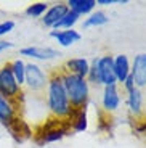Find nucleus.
<instances>
[{"instance_id": "f257e3e1", "label": "nucleus", "mask_w": 146, "mask_h": 148, "mask_svg": "<svg viewBox=\"0 0 146 148\" xmlns=\"http://www.w3.org/2000/svg\"><path fill=\"white\" fill-rule=\"evenodd\" d=\"M48 108L56 118H68L72 111L61 76H53L48 81Z\"/></svg>"}, {"instance_id": "f03ea898", "label": "nucleus", "mask_w": 146, "mask_h": 148, "mask_svg": "<svg viewBox=\"0 0 146 148\" xmlns=\"http://www.w3.org/2000/svg\"><path fill=\"white\" fill-rule=\"evenodd\" d=\"M63 85L66 89L68 98H69L71 106L74 108H82L88 98V84L84 77H79L76 74L66 73L61 76Z\"/></svg>"}, {"instance_id": "7ed1b4c3", "label": "nucleus", "mask_w": 146, "mask_h": 148, "mask_svg": "<svg viewBox=\"0 0 146 148\" xmlns=\"http://www.w3.org/2000/svg\"><path fill=\"white\" fill-rule=\"evenodd\" d=\"M88 74H90L91 81L104 84V87L116 85L117 79H116V74H114V58L113 56H101V58L95 60Z\"/></svg>"}, {"instance_id": "20e7f679", "label": "nucleus", "mask_w": 146, "mask_h": 148, "mask_svg": "<svg viewBox=\"0 0 146 148\" xmlns=\"http://www.w3.org/2000/svg\"><path fill=\"white\" fill-rule=\"evenodd\" d=\"M0 95H3L5 98L13 101H18L21 95H24V93H21V87L18 85L15 76L11 73L10 63L0 68Z\"/></svg>"}, {"instance_id": "39448f33", "label": "nucleus", "mask_w": 146, "mask_h": 148, "mask_svg": "<svg viewBox=\"0 0 146 148\" xmlns=\"http://www.w3.org/2000/svg\"><path fill=\"white\" fill-rule=\"evenodd\" d=\"M24 84H27L31 90L37 92V90H42L45 87L47 82V76L44 74L42 68L35 63H29L26 64V76H24Z\"/></svg>"}, {"instance_id": "423d86ee", "label": "nucleus", "mask_w": 146, "mask_h": 148, "mask_svg": "<svg viewBox=\"0 0 146 148\" xmlns=\"http://www.w3.org/2000/svg\"><path fill=\"white\" fill-rule=\"evenodd\" d=\"M18 101L8 100L3 95H0V124L8 127L13 119L18 118Z\"/></svg>"}, {"instance_id": "0eeeda50", "label": "nucleus", "mask_w": 146, "mask_h": 148, "mask_svg": "<svg viewBox=\"0 0 146 148\" xmlns=\"http://www.w3.org/2000/svg\"><path fill=\"white\" fill-rule=\"evenodd\" d=\"M130 76L135 82V87H145L146 85V53H140L135 56L133 68L130 69Z\"/></svg>"}, {"instance_id": "6e6552de", "label": "nucleus", "mask_w": 146, "mask_h": 148, "mask_svg": "<svg viewBox=\"0 0 146 148\" xmlns=\"http://www.w3.org/2000/svg\"><path fill=\"white\" fill-rule=\"evenodd\" d=\"M7 129L10 130V134L13 135V138H15L16 142H24L32 135V130H31V127L27 126V122L23 121L19 116L13 119V122H11Z\"/></svg>"}, {"instance_id": "1a4fd4ad", "label": "nucleus", "mask_w": 146, "mask_h": 148, "mask_svg": "<svg viewBox=\"0 0 146 148\" xmlns=\"http://www.w3.org/2000/svg\"><path fill=\"white\" fill-rule=\"evenodd\" d=\"M21 55L45 61V60H51L55 56H58V52L50 47H26V48H21Z\"/></svg>"}, {"instance_id": "9d476101", "label": "nucleus", "mask_w": 146, "mask_h": 148, "mask_svg": "<svg viewBox=\"0 0 146 148\" xmlns=\"http://www.w3.org/2000/svg\"><path fill=\"white\" fill-rule=\"evenodd\" d=\"M68 11H69L68 5H63V3L53 5L51 8H48V10L45 11V18H42V21H44L45 26H51V27H53L56 23H58L59 19L68 13Z\"/></svg>"}, {"instance_id": "9b49d317", "label": "nucleus", "mask_w": 146, "mask_h": 148, "mask_svg": "<svg viewBox=\"0 0 146 148\" xmlns=\"http://www.w3.org/2000/svg\"><path fill=\"white\" fill-rule=\"evenodd\" d=\"M121 103V97H119V92H117L116 85H108L104 87V93H103V106H104L106 111H114L117 110Z\"/></svg>"}, {"instance_id": "f8f14e48", "label": "nucleus", "mask_w": 146, "mask_h": 148, "mask_svg": "<svg viewBox=\"0 0 146 148\" xmlns=\"http://www.w3.org/2000/svg\"><path fill=\"white\" fill-rule=\"evenodd\" d=\"M50 37L56 39L59 45L63 47H69L72 45L74 42L81 40V34L77 31H72V29H66V31H51L50 32Z\"/></svg>"}, {"instance_id": "ddd939ff", "label": "nucleus", "mask_w": 146, "mask_h": 148, "mask_svg": "<svg viewBox=\"0 0 146 148\" xmlns=\"http://www.w3.org/2000/svg\"><path fill=\"white\" fill-rule=\"evenodd\" d=\"M114 74L117 82H125V79L130 76V64L125 55H117L114 58Z\"/></svg>"}, {"instance_id": "4468645a", "label": "nucleus", "mask_w": 146, "mask_h": 148, "mask_svg": "<svg viewBox=\"0 0 146 148\" xmlns=\"http://www.w3.org/2000/svg\"><path fill=\"white\" fill-rule=\"evenodd\" d=\"M66 66L69 68L71 74H76V76L84 77V79L88 74V71H90V64H88V61L85 58H72L66 63Z\"/></svg>"}, {"instance_id": "2eb2a0df", "label": "nucleus", "mask_w": 146, "mask_h": 148, "mask_svg": "<svg viewBox=\"0 0 146 148\" xmlns=\"http://www.w3.org/2000/svg\"><path fill=\"white\" fill-rule=\"evenodd\" d=\"M96 2L95 0H69L68 2V8L77 15H85V13H90L93 8H95Z\"/></svg>"}, {"instance_id": "dca6fc26", "label": "nucleus", "mask_w": 146, "mask_h": 148, "mask_svg": "<svg viewBox=\"0 0 146 148\" xmlns=\"http://www.w3.org/2000/svg\"><path fill=\"white\" fill-rule=\"evenodd\" d=\"M128 92V98H127V103H128V108L133 114H140V111H141V93L136 87L133 89L127 90Z\"/></svg>"}, {"instance_id": "f3484780", "label": "nucleus", "mask_w": 146, "mask_h": 148, "mask_svg": "<svg viewBox=\"0 0 146 148\" xmlns=\"http://www.w3.org/2000/svg\"><path fill=\"white\" fill-rule=\"evenodd\" d=\"M10 68H11V73H13V76H15L16 82H18V85L21 87L23 84H24V76H26V63L23 61V60H15V61H11L10 63Z\"/></svg>"}, {"instance_id": "a211bd4d", "label": "nucleus", "mask_w": 146, "mask_h": 148, "mask_svg": "<svg viewBox=\"0 0 146 148\" xmlns=\"http://www.w3.org/2000/svg\"><path fill=\"white\" fill-rule=\"evenodd\" d=\"M77 21H79V15L69 10L61 19H59L58 23H56L53 27H56V29H58V27H66V29H71V27H72Z\"/></svg>"}, {"instance_id": "6ab92c4d", "label": "nucleus", "mask_w": 146, "mask_h": 148, "mask_svg": "<svg viewBox=\"0 0 146 148\" xmlns=\"http://www.w3.org/2000/svg\"><path fill=\"white\" fill-rule=\"evenodd\" d=\"M108 23V16L103 13V11H96L90 18H87L84 21V27H91V26H103Z\"/></svg>"}, {"instance_id": "aec40b11", "label": "nucleus", "mask_w": 146, "mask_h": 148, "mask_svg": "<svg viewBox=\"0 0 146 148\" xmlns=\"http://www.w3.org/2000/svg\"><path fill=\"white\" fill-rule=\"evenodd\" d=\"M47 10H48L47 3H44V2H37V3H32V5H29V7H27L26 15L32 16V18H39V16H42Z\"/></svg>"}, {"instance_id": "412c9836", "label": "nucleus", "mask_w": 146, "mask_h": 148, "mask_svg": "<svg viewBox=\"0 0 146 148\" xmlns=\"http://www.w3.org/2000/svg\"><path fill=\"white\" fill-rule=\"evenodd\" d=\"M13 27H15V23L13 21H3V23H0V37L2 36H5V34H8V32H11L13 31Z\"/></svg>"}, {"instance_id": "4be33fe9", "label": "nucleus", "mask_w": 146, "mask_h": 148, "mask_svg": "<svg viewBox=\"0 0 146 148\" xmlns=\"http://www.w3.org/2000/svg\"><path fill=\"white\" fill-rule=\"evenodd\" d=\"M125 89L127 90H130V89H133V87H135V82H133V79H132V76H128L127 79H125Z\"/></svg>"}, {"instance_id": "5701e85b", "label": "nucleus", "mask_w": 146, "mask_h": 148, "mask_svg": "<svg viewBox=\"0 0 146 148\" xmlns=\"http://www.w3.org/2000/svg\"><path fill=\"white\" fill-rule=\"evenodd\" d=\"M11 47H13V44H11V42H0V52H3V50L11 48Z\"/></svg>"}, {"instance_id": "b1692460", "label": "nucleus", "mask_w": 146, "mask_h": 148, "mask_svg": "<svg viewBox=\"0 0 146 148\" xmlns=\"http://www.w3.org/2000/svg\"><path fill=\"white\" fill-rule=\"evenodd\" d=\"M114 0H98V2H96V3L98 5H109V3H113Z\"/></svg>"}]
</instances>
